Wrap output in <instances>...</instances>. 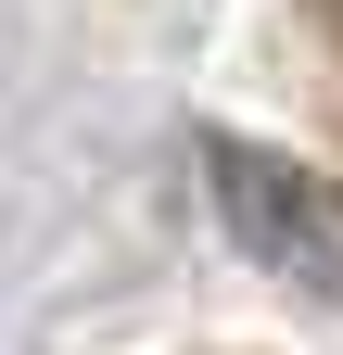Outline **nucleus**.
Segmentation results:
<instances>
[{"label": "nucleus", "instance_id": "obj_1", "mask_svg": "<svg viewBox=\"0 0 343 355\" xmlns=\"http://www.w3.org/2000/svg\"><path fill=\"white\" fill-rule=\"evenodd\" d=\"M203 191H217V216H229V241L267 266V279H292V292H343V178L331 165H292V153H267V140H203Z\"/></svg>", "mask_w": 343, "mask_h": 355}]
</instances>
